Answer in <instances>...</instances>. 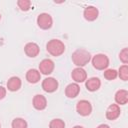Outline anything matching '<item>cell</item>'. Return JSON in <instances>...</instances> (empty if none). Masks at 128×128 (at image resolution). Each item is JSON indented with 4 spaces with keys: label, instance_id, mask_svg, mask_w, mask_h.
Wrapping results in <instances>:
<instances>
[{
    "label": "cell",
    "instance_id": "cell-1",
    "mask_svg": "<svg viewBox=\"0 0 128 128\" xmlns=\"http://www.w3.org/2000/svg\"><path fill=\"white\" fill-rule=\"evenodd\" d=\"M71 58H72V62L76 65V67L83 68L91 61V54L87 50L83 48H79L72 53Z\"/></svg>",
    "mask_w": 128,
    "mask_h": 128
},
{
    "label": "cell",
    "instance_id": "cell-2",
    "mask_svg": "<svg viewBox=\"0 0 128 128\" xmlns=\"http://www.w3.org/2000/svg\"><path fill=\"white\" fill-rule=\"evenodd\" d=\"M46 50L50 55L59 57L65 52V44L59 39H51L46 44Z\"/></svg>",
    "mask_w": 128,
    "mask_h": 128
},
{
    "label": "cell",
    "instance_id": "cell-3",
    "mask_svg": "<svg viewBox=\"0 0 128 128\" xmlns=\"http://www.w3.org/2000/svg\"><path fill=\"white\" fill-rule=\"evenodd\" d=\"M91 63L96 70H105L108 68L110 61L106 54L98 53L93 57H91Z\"/></svg>",
    "mask_w": 128,
    "mask_h": 128
},
{
    "label": "cell",
    "instance_id": "cell-4",
    "mask_svg": "<svg viewBox=\"0 0 128 128\" xmlns=\"http://www.w3.org/2000/svg\"><path fill=\"white\" fill-rule=\"evenodd\" d=\"M37 25L40 29H43V30H48L52 27L53 25V19H52V16L48 13H40L38 16H37Z\"/></svg>",
    "mask_w": 128,
    "mask_h": 128
},
{
    "label": "cell",
    "instance_id": "cell-5",
    "mask_svg": "<svg viewBox=\"0 0 128 128\" xmlns=\"http://www.w3.org/2000/svg\"><path fill=\"white\" fill-rule=\"evenodd\" d=\"M92 109L93 108H92L91 103L88 100H85V99L79 100L76 104V112L80 116H83V117L89 116L92 113Z\"/></svg>",
    "mask_w": 128,
    "mask_h": 128
},
{
    "label": "cell",
    "instance_id": "cell-6",
    "mask_svg": "<svg viewBox=\"0 0 128 128\" xmlns=\"http://www.w3.org/2000/svg\"><path fill=\"white\" fill-rule=\"evenodd\" d=\"M42 89L47 92V93H53L55 92L57 89H58V86H59V83L58 81L53 78V77H46L43 81H42Z\"/></svg>",
    "mask_w": 128,
    "mask_h": 128
},
{
    "label": "cell",
    "instance_id": "cell-7",
    "mask_svg": "<svg viewBox=\"0 0 128 128\" xmlns=\"http://www.w3.org/2000/svg\"><path fill=\"white\" fill-rule=\"evenodd\" d=\"M39 72L41 74H44V75H50L53 71H54V68H55V64L53 62V60L49 59V58H46V59H43L40 63H39Z\"/></svg>",
    "mask_w": 128,
    "mask_h": 128
},
{
    "label": "cell",
    "instance_id": "cell-8",
    "mask_svg": "<svg viewBox=\"0 0 128 128\" xmlns=\"http://www.w3.org/2000/svg\"><path fill=\"white\" fill-rule=\"evenodd\" d=\"M71 78L77 84L85 82L87 79V72L85 71V69H83L81 67H76L71 72Z\"/></svg>",
    "mask_w": 128,
    "mask_h": 128
},
{
    "label": "cell",
    "instance_id": "cell-9",
    "mask_svg": "<svg viewBox=\"0 0 128 128\" xmlns=\"http://www.w3.org/2000/svg\"><path fill=\"white\" fill-rule=\"evenodd\" d=\"M120 114H121V109H120V106L117 104H110L107 107L106 112H105L106 118L110 121L116 120L120 116Z\"/></svg>",
    "mask_w": 128,
    "mask_h": 128
},
{
    "label": "cell",
    "instance_id": "cell-10",
    "mask_svg": "<svg viewBox=\"0 0 128 128\" xmlns=\"http://www.w3.org/2000/svg\"><path fill=\"white\" fill-rule=\"evenodd\" d=\"M24 52L25 54L30 58H35L40 53V47L35 42H28L24 46Z\"/></svg>",
    "mask_w": 128,
    "mask_h": 128
},
{
    "label": "cell",
    "instance_id": "cell-11",
    "mask_svg": "<svg viewBox=\"0 0 128 128\" xmlns=\"http://www.w3.org/2000/svg\"><path fill=\"white\" fill-rule=\"evenodd\" d=\"M98 15H99V10L95 6H87L84 8L83 17L85 20L92 22L98 18Z\"/></svg>",
    "mask_w": 128,
    "mask_h": 128
},
{
    "label": "cell",
    "instance_id": "cell-12",
    "mask_svg": "<svg viewBox=\"0 0 128 128\" xmlns=\"http://www.w3.org/2000/svg\"><path fill=\"white\" fill-rule=\"evenodd\" d=\"M32 105L36 110L42 111L47 107V99L44 95L42 94H36L33 97L32 100Z\"/></svg>",
    "mask_w": 128,
    "mask_h": 128
},
{
    "label": "cell",
    "instance_id": "cell-13",
    "mask_svg": "<svg viewBox=\"0 0 128 128\" xmlns=\"http://www.w3.org/2000/svg\"><path fill=\"white\" fill-rule=\"evenodd\" d=\"M80 93V86L77 83H70L65 88V96L69 99L76 98Z\"/></svg>",
    "mask_w": 128,
    "mask_h": 128
},
{
    "label": "cell",
    "instance_id": "cell-14",
    "mask_svg": "<svg viewBox=\"0 0 128 128\" xmlns=\"http://www.w3.org/2000/svg\"><path fill=\"white\" fill-rule=\"evenodd\" d=\"M85 87L90 92H95L101 87V80L98 77H90L85 81Z\"/></svg>",
    "mask_w": 128,
    "mask_h": 128
},
{
    "label": "cell",
    "instance_id": "cell-15",
    "mask_svg": "<svg viewBox=\"0 0 128 128\" xmlns=\"http://www.w3.org/2000/svg\"><path fill=\"white\" fill-rule=\"evenodd\" d=\"M21 86H22V81L17 76H12L7 81V89L11 92L18 91L21 88Z\"/></svg>",
    "mask_w": 128,
    "mask_h": 128
},
{
    "label": "cell",
    "instance_id": "cell-16",
    "mask_svg": "<svg viewBox=\"0 0 128 128\" xmlns=\"http://www.w3.org/2000/svg\"><path fill=\"white\" fill-rule=\"evenodd\" d=\"M26 80L31 84L38 83L41 80V73L39 72L38 69H34V68L29 69L26 72Z\"/></svg>",
    "mask_w": 128,
    "mask_h": 128
},
{
    "label": "cell",
    "instance_id": "cell-17",
    "mask_svg": "<svg viewBox=\"0 0 128 128\" xmlns=\"http://www.w3.org/2000/svg\"><path fill=\"white\" fill-rule=\"evenodd\" d=\"M117 105H125L128 102V91L125 89H120L115 93L114 96Z\"/></svg>",
    "mask_w": 128,
    "mask_h": 128
},
{
    "label": "cell",
    "instance_id": "cell-18",
    "mask_svg": "<svg viewBox=\"0 0 128 128\" xmlns=\"http://www.w3.org/2000/svg\"><path fill=\"white\" fill-rule=\"evenodd\" d=\"M11 127L12 128H28V123L24 118H14L11 122Z\"/></svg>",
    "mask_w": 128,
    "mask_h": 128
},
{
    "label": "cell",
    "instance_id": "cell-19",
    "mask_svg": "<svg viewBox=\"0 0 128 128\" xmlns=\"http://www.w3.org/2000/svg\"><path fill=\"white\" fill-rule=\"evenodd\" d=\"M118 77L123 80V81H127L128 80V65L127 64H123L122 66L119 67L118 71Z\"/></svg>",
    "mask_w": 128,
    "mask_h": 128
},
{
    "label": "cell",
    "instance_id": "cell-20",
    "mask_svg": "<svg viewBox=\"0 0 128 128\" xmlns=\"http://www.w3.org/2000/svg\"><path fill=\"white\" fill-rule=\"evenodd\" d=\"M103 76L105 79L111 81V80H115L118 77V73H117V70H115V69H108L107 68L104 70Z\"/></svg>",
    "mask_w": 128,
    "mask_h": 128
},
{
    "label": "cell",
    "instance_id": "cell-21",
    "mask_svg": "<svg viewBox=\"0 0 128 128\" xmlns=\"http://www.w3.org/2000/svg\"><path fill=\"white\" fill-rule=\"evenodd\" d=\"M31 5H32V2L30 0H18L17 1V6L18 8L21 10V11H28L30 8H31Z\"/></svg>",
    "mask_w": 128,
    "mask_h": 128
},
{
    "label": "cell",
    "instance_id": "cell-22",
    "mask_svg": "<svg viewBox=\"0 0 128 128\" xmlns=\"http://www.w3.org/2000/svg\"><path fill=\"white\" fill-rule=\"evenodd\" d=\"M49 128H65V122L60 118L52 119L49 123Z\"/></svg>",
    "mask_w": 128,
    "mask_h": 128
},
{
    "label": "cell",
    "instance_id": "cell-23",
    "mask_svg": "<svg viewBox=\"0 0 128 128\" xmlns=\"http://www.w3.org/2000/svg\"><path fill=\"white\" fill-rule=\"evenodd\" d=\"M119 59L123 64L128 63V48H123L119 53Z\"/></svg>",
    "mask_w": 128,
    "mask_h": 128
},
{
    "label": "cell",
    "instance_id": "cell-24",
    "mask_svg": "<svg viewBox=\"0 0 128 128\" xmlns=\"http://www.w3.org/2000/svg\"><path fill=\"white\" fill-rule=\"evenodd\" d=\"M6 92H7L6 88L3 86H0V100H2L6 96Z\"/></svg>",
    "mask_w": 128,
    "mask_h": 128
},
{
    "label": "cell",
    "instance_id": "cell-25",
    "mask_svg": "<svg viewBox=\"0 0 128 128\" xmlns=\"http://www.w3.org/2000/svg\"><path fill=\"white\" fill-rule=\"evenodd\" d=\"M97 128H110V126L108 125V124H100V125H98V127Z\"/></svg>",
    "mask_w": 128,
    "mask_h": 128
},
{
    "label": "cell",
    "instance_id": "cell-26",
    "mask_svg": "<svg viewBox=\"0 0 128 128\" xmlns=\"http://www.w3.org/2000/svg\"><path fill=\"white\" fill-rule=\"evenodd\" d=\"M72 128H84L83 126H81V125H75L74 127H72Z\"/></svg>",
    "mask_w": 128,
    "mask_h": 128
},
{
    "label": "cell",
    "instance_id": "cell-27",
    "mask_svg": "<svg viewBox=\"0 0 128 128\" xmlns=\"http://www.w3.org/2000/svg\"><path fill=\"white\" fill-rule=\"evenodd\" d=\"M0 20H1V14H0Z\"/></svg>",
    "mask_w": 128,
    "mask_h": 128
},
{
    "label": "cell",
    "instance_id": "cell-28",
    "mask_svg": "<svg viewBox=\"0 0 128 128\" xmlns=\"http://www.w3.org/2000/svg\"><path fill=\"white\" fill-rule=\"evenodd\" d=\"M0 128H1V124H0Z\"/></svg>",
    "mask_w": 128,
    "mask_h": 128
}]
</instances>
